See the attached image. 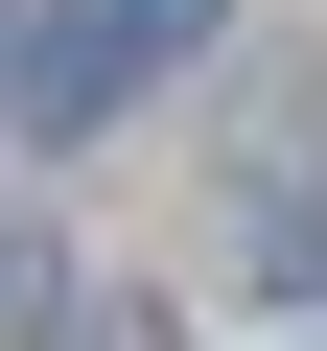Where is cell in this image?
Returning a JSON list of instances; mask_svg holds the SVG:
<instances>
[{
	"label": "cell",
	"instance_id": "obj_1",
	"mask_svg": "<svg viewBox=\"0 0 327 351\" xmlns=\"http://www.w3.org/2000/svg\"><path fill=\"white\" fill-rule=\"evenodd\" d=\"M211 47V0H47V47H24V117L47 141H117L164 71H187Z\"/></svg>",
	"mask_w": 327,
	"mask_h": 351
},
{
	"label": "cell",
	"instance_id": "obj_2",
	"mask_svg": "<svg viewBox=\"0 0 327 351\" xmlns=\"http://www.w3.org/2000/svg\"><path fill=\"white\" fill-rule=\"evenodd\" d=\"M257 281H280V304H327V211H280V234H257Z\"/></svg>",
	"mask_w": 327,
	"mask_h": 351
},
{
	"label": "cell",
	"instance_id": "obj_3",
	"mask_svg": "<svg viewBox=\"0 0 327 351\" xmlns=\"http://www.w3.org/2000/svg\"><path fill=\"white\" fill-rule=\"evenodd\" d=\"M0 328H47V258H24V234H0Z\"/></svg>",
	"mask_w": 327,
	"mask_h": 351
},
{
	"label": "cell",
	"instance_id": "obj_4",
	"mask_svg": "<svg viewBox=\"0 0 327 351\" xmlns=\"http://www.w3.org/2000/svg\"><path fill=\"white\" fill-rule=\"evenodd\" d=\"M70 351H164V304H94V328H70Z\"/></svg>",
	"mask_w": 327,
	"mask_h": 351
}]
</instances>
